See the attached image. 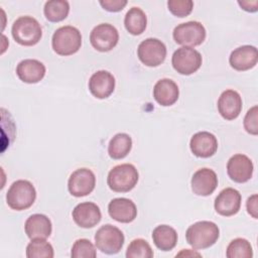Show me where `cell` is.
<instances>
[{
	"label": "cell",
	"instance_id": "obj_8",
	"mask_svg": "<svg viewBox=\"0 0 258 258\" xmlns=\"http://www.w3.org/2000/svg\"><path fill=\"white\" fill-rule=\"evenodd\" d=\"M201 53L192 47L181 46L177 48L171 57L173 69L180 75L189 76L196 73L202 66Z\"/></svg>",
	"mask_w": 258,
	"mask_h": 258
},
{
	"label": "cell",
	"instance_id": "obj_23",
	"mask_svg": "<svg viewBox=\"0 0 258 258\" xmlns=\"http://www.w3.org/2000/svg\"><path fill=\"white\" fill-rule=\"evenodd\" d=\"M179 96V90L175 82L170 79H161L156 82L153 88L154 100L161 106L173 105Z\"/></svg>",
	"mask_w": 258,
	"mask_h": 258
},
{
	"label": "cell",
	"instance_id": "obj_24",
	"mask_svg": "<svg viewBox=\"0 0 258 258\" xmlns=\"http://www.w3.org/2000/svg\"><path fill=\"white\" fill-rule=\"evenodd\" d=\"M152 240L159 250L170 251L177 243V233L168 225H159L152 232Z\"/></svg>",
	"mask_w": 258,
	"mask_h": 258
},
{
	"label": "cell",
	"instance_id": "obj_16",
	"mask_svg": "<svg viewBox=\"0 0 258 258\" xmlns=\"http://www.w3.org/2000/svg\"><path fill=\"white\" fill-rule=\"evenodd\" d=\"M115 78L108 71H98L89 80V90L97 99H106L114 92Z\"/></svg>",
	"mask_w": 258,
	"mask_h": 258
},
{
	"label": "cell",
	"instance_id": "obj_28",
	"mask_svg": "<svg viewBox=\"0 0 258 258\" xmlns=\"http://www.w3.org/2000/svg\"><path fill=\"white\" fill-rule=\"evenodd\" d=\"M26 256L28 258H52L54 251L45 239H33L26 247Z\"/></svg>",
	"mask_w": 258,
	"mask_h": 258
},
{
	"label": "cell",
	"instance_id": "obj_22",
	"mask_svg": "<svg viewBox=\"0 0 258 258\" xmlns=\"http://www.w3.org/2000/svg\"><path fill=\"white\" fill-rule=\"evenodd\" d=\"M45 66L41 61L32 58L23 59L16 67V75L27 84L40 82L45 75Z\"/></svg>",
	"mask_w": 258,
	"mask_h": 258
},
{
	"label": "cell",
	"instance_id": "obj_10",
	"mask_svg": "<svg viewBox=\"0 0 258 258\" xmlns=\"http://www.w3.org/2000/svg\"><path fill=\"white\" fill-rule=\"evenodd\" d=\"M119 40V33L115 26L109 23H101L93 28L90 34L92 46L102 52L113 49Z\"/></svg>",
	"mask_w": 258,
	"mask_h": 258
},
{
	"label": "cell",
	"instance_id": "obj_6",
	"mask_svg": "<svg viewBox=\"0 0 258 258\" xmlns=\"http://www.w3.org/2000/svg\"><path fill=\"white\" fill-rule=\"evenodd\" d=\"M124 234L122 231L111 225L107 224L99 228L95 234V244L101 252L112 255L117 254L124 245Z\"/></svg>",
	"mask_w": 258,
	"mask_h": 258
},
{
	"label": "cell",
	"instance_id": "obj_3",
	"mask_svg": "<svg viewBox=\"0 0 258 258\" xmlns=\"http://www.w3.org/2000/svg\"><path fill=\"white\" fill-rule=\"evenodd\" d=\"M54 52L59 55H72L76 53L82 45V34L77 27L66 25L57 28L51 39Z\"/></svg>",
	"mask_w": 258,
	"mask_h": 258
},
{
	"label": "cell",
	"instance_id": "obj_1",
	"mask_svg": "<svg viewBox=\"0 0 258 258\" xmlns=\"http://www.w3.org/2000/svg\"><path fill=\"white\" fill-rule=\"evenodd\" d=\"M219 227L211 221H200L190 225L185 232L186 242L195 249H207L219 239Z\"/></svg>",
	"mask_w": 258,
	"mask_h": 258
},
{
	"label": "cell",
	"instance_id": "obj_2",
	"mask_svg": "<svg viewBox=\"0 0 258 258\" xmlns=\"http://www.w3.org/2000/svg\"><path fill=\"white\" fill-rule=\"evenodd\" d=\"M11 33L14 40L20 45H35L42 36L39 22L31 16H20L12 24Z\"/></svg>",
	"mask_w": 258,
	"mask_h": 258
},
{
	"label": "cell",
	"instance_id": "obj_32",
	"mask_svg": "<svg viewBox=\"0 0 258 258\" xmlns=\"http://www.w3.org/2000/svg\"><path fill=\"white\" fill-rule=\"evenodd\" d=\"M167 7L174 16L185 17L191 13L194 2L191 0H169Z\"/></svg>",
	"mask_w": 258,
	"mask_h": 258
},
{
	"label": "cell",
	"instance_id": "obj_26",
	"mask_svg": "<svg viewBox=\"0 0 258 258\" xmlns=\"http://www.w3.org/2000/svg\"><path fill=\"white\" fill-rule=\"evenodd\" d=\"M131 148V137L126 133H118L110 140L108 145V153L113 159H122L128 155Z\"/></svg>",
	"mask_w": 258,
	"mask_h": 258
},
{
	"label": "cell",
	"instance_id": "obj_36",
	"mask_svg": "<svg viewBox=\"0 0 258 258\" xmlns=\"http://www.w3.org/2000/svg\"><path fill=\"white\" fill-rule=\"evenodd\" d=\"M240 7L248 12H256L258 10V0L253 1H238Z\"/></svg>",
	"mask_w": 258,
	"mask_h": 258
},
{
	"label": "cell",
	"instance_id": "obj_5",
	"mask_svg": "<svg viewBox=\"0 0 258 258\" xmlns=\"http://www.w3.org/2000/svg\"><path fill=\"white\" fill-rule=\"evenodd\" d=\"M36 199V190L34 185L25 179L14 181L7 194V205L15 211H23L30 208Z\"/></svg>",
	"mask_w": 258,
	"mask_h": 258
},
{
	"label": "cell",
	"instance_id": "obj_17",
	"mask_svg": "<svg viewBox=\"0 0 258 258\" xmlns=\"http://www.w3.org/2000/svg\"><path fill=\"white\" fill-rule=\"evenodd\" d=\"M189 147L196 156L208 158L216 153L218 149V140L214 134L208 131H201L192 135Z\"/></svg>",
	"mask_w": 258,
	"mask_h": 258
},
{
	"label": "cell",
	"instance_id": "obj_27",
	"mask_svg": "<svg viewBox=\"0 0 258 258\" xmlns=\"http://www.w3.org/2000/svg\"><path fill=\"white\" fill-rule=\"evenodd\" d=\"M43 12L48 21L59 22L68 17L70 4L66 0H49L45 2Z\"/></svg>",
	"mask_w": 258,
	"mask_h": 258
},
{
	"label": "cell",
	"instance_id": "obj_7",
	"mask_svg": "<svg viewBox=\"0 0 258 258\" xmlns=\"http://www.w3.org/2000/svg\"><path fill=\"white\" fill-rule=\"evenodd\" d=\"M172 36L176 43L192 47L204 42L206 39V29L199 21H187L175 26Z\"/></svg>",
	"mask_w": 258,
	"mask_h": 258
},
{
	"label": "cell",
	"instance_id": "obj_14",
	"mask_svg": "<svg viewBox=\"0 0 258 258\" xmlns=\"http://www.w3.org/2000/svg\"><path fill=\"white\" fill-rule=\"evenodd\" d=\"M241 194L233 188L226 187L218 195L215 200L216 212L224 217H230L237 214L241 207Z\"/></svg>",
	"mask_w": 258,
	"mask_h": 258
},
{
	"label": "cell",
	"instance_id": "obj_4",
	"mask_svg": "<svg viewBox=\"0 0 258 258\" xmlns=\"http://www.w3.org/2000/svg\"><path fill=\"white\" fill-rule=\"evenodd\" d=\"M138 178V171L133 164L122 163L114 166L109 171L107 183L115 192H127L134 188Z\"/></svg>",
	"mask_w": 258,
	"mask_h": 258
},
{
	"label": "cell",
	"instance_id": "obj_33",
	"mask_svg": "<svg viewBox=\"0 0 258 258\" xmlns=\"http://www.w3.org/2000/svg\"><path fill=\"white\" fill-rule=\"evenodd\" d=\"M258 106L255 105L245 115L244 118V128L251 135L258 134Z\"/></svg>",
	"mask_w": 258,
	"mask_h": 258
},
{
	"label": "cell",
	"instance_id": "obj_9",
	"mask_svg": "<svg viewBox=\"0 0 258 258\" xmlns=\"http://www.w3.org/2000/svg\"><path fill=\"white\" fill-rule=\"evenodd\" d=\"M137 55L143 64L152 68L158 67L165 59L166 46L157 38H146L138 45Z\"/></svg>",
	"mask_w": 258,
	"mask_h": 258
},
{
	"label": "cell",
	"instance_id": "obj_18",
	"mask_svg": "<svg viewBox=\"0 0 258 258\" xmlns=\"http://www.w3.org/2000/svg\"><path fill=\"white\" fill-rule=\"evenodd\" d=\"M258 61V51L253 45H242L235 48L229 57L230 66L236 71H247L254 68Z\"/></svg>",
	"mask_w": 258,
	"mask_h": 258
},
{
	"label": "cell",
	"instance_id": "obj_35",
	"mask_svg": "<svg viewBox=\"0 0 258 258\" xmlns=\"http://www.w3.org/2000/svg\"><path fill=\"white\" fill-rule=\"evenodd\" d=\"M257 204H258V196L255 194V195H252L251 197L248 198L247 200V203H246V208H247V212L254 218V219H257L258 218V207H257Z\"/></svg>",
	"mask_w": 258,
	"mask_h": 258
},
{
	"label": "cell",
	"instance_id": "obj_30",
	"mask_svg": "<svg viewBox=\"0 0 258 258\" xmlns=\"http://www.w3.org/2000/svg\"><path fill=\"white\" fill-rule=\"evenodd\" d=\"M126 257L127 258H152L153 251L147 241H145L144 239L138 238L130 242L126 251Z\"/></svg>",
	"mask_w": 258,
	"mask_h": 258
},
{
	"label": "cell",
	"instance_id": "obj_19",
	"mask_svg": "<svg viewBox=\"0 0 258 258\" xmlns=\"http://www.w3.org/2000/svg\"><path fill=\"white\" fill-rule=\"evenodd\" d=\"M218 111L226 120L236 119L242 111V98L234 90L224 91L218 100Z\"/></svg>",
	"mask_w": 258,
	"mask_h": 258
},
{
	"label": "cell",
	"instance_id": "obj_12",
	"mask_svg": "<svg viewBox=\"0 0 258 258\" xmlns=\"http://www.w3.org/2000/svg\"><path fill=\"white\" fill-rule=\"evenodd\" d=\"M253 162L245 154L233 155L227 163V172L229 177L238 183L248 181L253 174Z\"/></svg>",
	"mask_w": 258,
	"mask_h": 258
},
{
	"label": "cell",
	"instance_id": "obj_15",
	"mask_svg": "<svg viewBox=\"0 0 258 258\" xmlns=\"http://www.w3.org/2000/svg\"><path fill=\"white\" fill-rule=\"evenodd\" d=\"M75 223L85 229L93 228L101 221L102 214L100 208L92 202H85L77 205L72 213Z\"/></svg>",
	"mask_w": 258,
	"mask_h": 258
},
{
	"label": "cell",
	"instance_id": "obj_11",
	"mask_svg": "<svg viewBox=\"0 0 258 258\" xmlns=\"http://www.w3.org/2000/svg\"><path fill=\"white\" fill-rule=\"evenodd\" d=\"M96 185L94 172L86 167L75 170L68 181V188L72 196L81 198L90 195Z\"/></svg>",
	"mask_w": 258,
	"mask_h": 258
},
{
	"label": "cell",
	"instance_id": "obj_37",
	"mask_svg": "<svg viewBox=\"0 0 258 258\" xmlns=\"http://www.w3.org/2000/svg\"><path fill=\"white\" fill-rule=\"evenodd\" d=\"M182 255H185V256H201V254L199 253H196V252H189V249H183L180 253H178L176 256H182Z\"/></svg>",
	"mask_w": 258,
	"mask_h": 258
},
{
	"label": "cell",
	"instance_id": "obj_21",
	"mask_svg": "<svg viewBox=\"0 0 258 258\" xmlns=\"http://www.w3.org/2000/svg\"><path fill=\"white\" fill-rule=\"evenodd\" d=\"M24 230L27 237L31 240L46 239L51 234L52 225L45 215L34 214L25 221Z\"/></svg>",
	"mask_w": 258,
	"mask_h": 258
},
{
	"label": "cell",
	"instance_id": "obj_20",
	"mask_svg": "<svg viewBox=\"0 0 258 258\" xmlns=\"http://www.w3.org/2000/svg\"><path fill=\"white\" fill-rule=\"evenodd\" d=\"M108 213L117 222L131 223L137 216V208L129 199L116 198L109 203Z\"/></svg>",
	"mask_w": 258,
	"mask_h": 258
},
{
	"label": "cell",
	"instance_id": "obj_34",
	"mask_svg": "<svg viewBox=\"0 0 258 258\" xmlns=\"http://www.w3.org/2000/svg\"><path fill=\"white\" fill-rule=\"evenodd\" d=\"M99 3L109 12H119L127 5L126 0H100Z\"/></svg>",
	"mask_w": 258,
	"mask_h": 258
},
{
	"label": "cell",
	"instance_id": "obj_25",
	"mask_svg": "<svg viewBox=\"0 0 258 258\" xmlns=\"http://www.w3.org/2000/svg\"><path fill=\"white\" fill-rule=\"evenodd\" d=\"M124 25L127 31L132 35L141 34L147 25V17L139 7H132L128 10L124 18Z\"/></svg>",
	"mask_w": 258,
	"mask_h": 258
},
{
	"label": "cell",
	"instance_id": "obj_13",
	"mask_svg": "<svg viewBox=\"0 0 258 258\" xmlns=\"http://www.w3.org/2000/svg\"><path fill=\"white\" fill-rule=\"evenodd\" d=\"M191 190L197 196L207 197L212 195L218 186V176L211 168L198 169L190 180Z\"/></svg>",
	"mask_w": 258,
	"mask_h": 258
},
{
	"label": "cell",
	"instance_id": "obj_31",
	"mask_svg": "<svg viewBox=\"0 0 258 258\" xmlns=\"http://www.w3.org/2000/svg\"><path fill=\"white\" fill-rule=\"evenodd\" d=\"M71 256L73 258H95L97 256V252L95 246L90 240L79 239L72 247Z\"/></svg>",
	"mask_w": 258,
	"mask_h": 258
},
{
	"label": "cell",
	"instance_id": "obj_29",
	"mask_svg": "<svg viewBox=\"0 0 258 258\" xmlns=\"http://www.w3.org/2000/svg\"><path fill=\"white\" fill-rule=\"evenodd\" d=\"M226 256L228 258H251L253 257V249L248 240L236 238L228 245Z\"/></svg>",
	"mask_w": 258,
	"mask_h": 258
}]
</instances>
